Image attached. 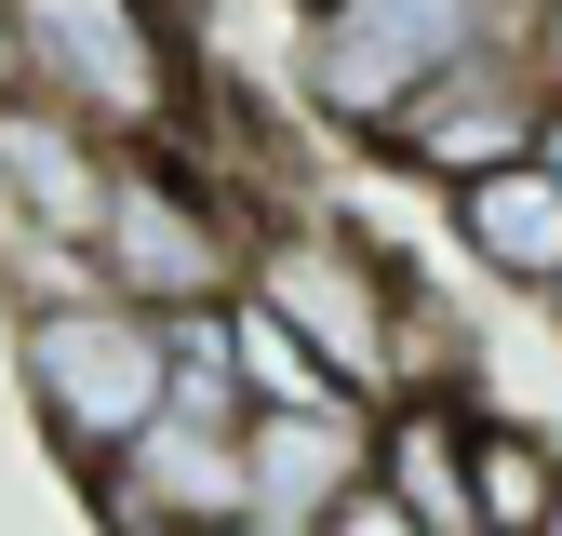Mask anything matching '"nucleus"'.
I'll use <instances>...</instances> for the list:
<instances>
[{
	"mask_svg": "<svg viewBox=\"0 0 562 536\" xmlns=\"http://www.w3.org/2000/svg\"><path fill=\"white\" fill-rule=\"evenodd\" d=\"M281 14H295V27H308V14H348V0H281Z\"/></svg>",
	"mask_w": 562,
	"mask_h": 536,
	"instance_id": "19",
	"label": "nucleus"
},
{
	"mask_svg": "<svg viewBox=\"0 0 562 536\" xmlns=\"http://www.w3.org/2000/svg\"><path fill=\"white\" fill-rule=\"evenodd\" d=\"M241 536H295V523H241Z\"/></svg>",
	"mask_w": 562,
	"mask_h": 536,
	"instance_id": "20",
	"label": "nucleus"
},
{
	"mask_svg": "<svg viewBox=\"0 0 562 536\" xmlns=\"http://www.w3.org/2000/svg\"><path fill=\"white\" fill-rule=\"evenodd\" d=\"M308 536H415V523H402V510H389L375 483H348V496H335V510H322Z\"/></svg>",
	"mask_w": 562,
	"mask_h": 536,
	"instance_id": "16",
	"label": "nucleus"
},
{
	"mask_svg": "<svg viewBox=\"0 0 562 536\" xmlns=\"http://www.w3.org/2000/svg\"><path fill=\"white\" fill-rule=\"evenodd\" d=\"M14 389H27V416L41 443L94 469L161 416V322H134L121 295H67V309H14Z\"/></svg>",
	"mask_w": 562,
	"mask_h": 536,
	"instance_id": "4",
	"label": "nucleus"
},
{
	"mask_svg": "<svg viewBox=\"0 0 562 536\" xmlns=\"http://www.w3.org/2000/svg\"><path fill=\"white\" fill-rule=\"evenodd\" d=\"M442 242H456V268H469L482 295L562 309V188H549L536 161H509V175L456 188V201H442Z\"/></svg>",
	"mask_w": 562,
	"mask_h": 536,
	"instance_id": "9",
	"label": "nucleus"
},
{
	"mask_svg": "<svg viewBox=\"0 0 562 536\" xmlns=\"http://www.w3.org/2000/svg\"><path fill=\"white\" fill-rule=\"evenodd\" d=\"M241 295L295 335V349L335 376V402H362V416H389V268L348 242L322 201L308 215H281L241 242Z\"/></svg>",
	"mask_w": 562,
	"mask_h": 536,
	"instance_id": "5",
	"label": "nucleus"
},
{
	"mask_svg": "<svg viewBox=\"0 0 562 536\" xmlns=\"http://www.w3.org/2000/svg\"><path fill=\"white\" fill-rule=\"evenodd\" d=\"M509 54H522L536 94H562V0H522V14H509Z\"/></svg>",
	"mask_w": 562,
	"mask_h": 536,
	"instance_id": "15",
	"label": "nucleus"
},
{
	"mask_svg": "<svg viewBox=\"0 0 562 536\" xmlns=\"http://www.w3.org/2000/svg\"><path fill=\"white\" fill-rule=\"evenodd\" d=\"M0 108H14V0H0Z\"/></svg>",
	"mask_w": 562,
	"mask_h": 536,
	"instance_id": "18",
	"label": "nucleus"
},
{
	"mask_svg": "<svg viewBox=\"0 0 562 536\" xmlns=\"http://www.w3.org/2000/svg\"><path fill=\"white\" fill-rule=\"evenodd\" d=\"M536 81H522V54L496 41V54H469V67H442L429 94H415L389 134H375V175H402L415 201H456V188H482V175H509V161H536Z\"/></svg>",
	"mask_w": 562,
	"mask_h": 536,
	"instance_id": "6",
	"label": "nucleus"
},
{
	"mask_svg": "<svg viewBox=\"0 0 562 536\" xmlns=\"http://www.w3.org/2000/svg\"><path fill=\"white\" fill-rule=\"evenodd\" d=\"M108 161L121 148H94L81 121H54V108H0V228L14 242H41V255H81L94 242V201H108Z\"/></svg>",
	"mask_w": 562,
	"mask_h": 536,
	"instance_id": "8",
	"label": "nucleus"
},
{
	"mask_svg": "<svg viewBox=\"0 0 562 536\" xmlns=\"http://www.w3.org/2000/svg\"><path fill=\"white\" fill-rule=\"evenodd\" d=\"M362 483H375L415 536H469V402H389Z\"/></svg>",
	"mask_w": 562,
	"mask_h": 536,
	"instance_id": "11",
	"label": "nucleus"
},
{
	"mask_svg": "<svg viewBox=\"0 0 562 536\" xmlns=\"http://www.w3.org/2000/svg\"><path fill=\"white\" fill-rule=\"evenodd\" d=\"M228 376H241V416H308V402H335V376H322L255 295H228Z\"/></svg>",
	"mask_w": 562,
	"mask_h": 536,
	"instance_id": "14",
	"label": "nucleus"
},
{
	"mask_svg": "<svg viewBox=\"0 0 562 536\" xmlns=\"http://www.w3.org/2000/svg\"><path fill=\"white\" fill-rule=\"evenodd\" d=\"M94 510L108 536H241L255 496H241V429H175L148 416L108 469H94Z\"/></svg>",
	"mask_w": 562,
	"mask_h": 536,
	"instance_id": "7",
	"label": "nucleus"
},
{
	"mask_svg": "<svg viewBox=\"0 0 562 536\" xmlns=\"http://www.w3.org/2000/svg\"><path fill=\"white\" fill-rule=\"evenodd\" d=\"M509 14L496 0H348V14H308L295 27V67H281V94H295L308 134H335V148H375V134L442 81V67L496 54Z\"/></svg>",
	"mask_w": 562,
	"mask_h": 536,
	"instance_id": "2",
	"label": "nucleus"
},
{
	"mask_svg": "<svg viewBox=\"0 0 562 536\" xmlns=\"http://www.w3.org/2000/svg\"><path fill=\"white\" fill-rule=\"evenodd\" d=\"M562 510V443L509 402H469V536H549Z\"/></svg>",
	"mask_w": 562,
	"mask_h": 536,
	"instance_id": "12",
	"label": "nucleus"
},
{
	"mask_svg": "<svg viewBox=\"0 0 562 536\" xmlns=\"http://www.w3.org/2000/svg\"><path fill=\"white\" fill-rule=\"evenodd\" d=\"M549 536H562V510H549Z\"/></svg>",
	"mask_w": 562,
	"mask_h": 536,
	"instance_id": "21",
	"label": "nucleus"
},
{
	"mask_svg": "<svg viewBox=\"0 0 562 536\" xmlns=\"http://www.w3.org/2000/svg\"><path fill=\"white\" fill-rule=\"evenodd\" d=\"M161 416H175V429H241L228 309H188V322H161Z\"/></svg>",
	"mask_w": 562,
	"mask_h": 536,
	"instance_id": "13",
	"label": "nucleus"
},
{
	"mask_svg": "<svg viewBox=\"0 0 562 536\" xmlns=\"http://www.w3.org/2000/svg\"><path fill=\"white\" fill-rule=\"evenodd\" d=\"M14 94L148 161L201 108V41L175 0H14Z\"/></svg>",
	"mask_w": 562,
	"mask_h": 536,
	"instance_id": "1",
	"label": "nucleus"
},
{
	"mask_svg": "<svg viewBox=\"0 0 562 536\" xmlns=\"http://www.w3.org/2000/svg\"><path fill=\"white\" fill-rule=\"evenodd\" d=\"M241 215L215 188H201L175 148H148V161H108V201H94V242H81V268H94V295H121L134 322H188V309H228L241 295Z\"/></svg>",
	"mask_w": 562,
	"mask_h": 536,
	"instance_id": "3",
	"label": "nucleus"
},
{
	"mask_svg": "<svg viewBox=\"0 0 562 536\" xmlns=\"http://www.w3.org/2000/svg\"><path fill=\"white\" fill-rule=\"evenodd\" d=\"M536 175H549V188H562V94H549V108H536Z\"/></svg>",
	"mask_w": 562,
	"mask_h": 536,
	"instance_id": "17",
	"label": "nucleus"
},
{
	"mask_svg": "<svg viewBox=\"0 0 562 536\" xmlns=\"http://www.w3.org/2000/svg\"><path fill=\"white\" fill-rule=\"evenodd\" d=\"M362 456H375V416L362 402H308V416H241V496L255 523H322L348 483H362Z\"/></svg>",
	"mask_w": 562,
	"mask_h": 536,
	"instance_id": "10",
	"label": "nucleus"
}]
</instances>
